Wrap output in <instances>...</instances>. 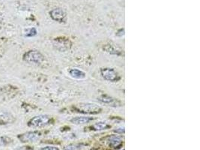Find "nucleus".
<instances>
[{"instance_id":"obj_16","label":"nucleus","mask_w":200,"mask_h":150,"mask_svg":"<svg viewBox=\"0 0 200 150\" xmlns=\"http://www.w3.org/2000/svg\"><path fill=\"white\" fill-rule=\"evenodd\" d=\"M41 150H59L56 146H46L41 149Z\"/></svg>"},{"instance_id":"obj_7","label":"nucleus","mask_w":200,"mask_h":150,"mask_svg":"<svg viewBox=\"0 0 200 150\" xmlns=\"http://www.w3.org/2000/svg\"><path fill=\"white\" fill-rule=\"evenodd\" d=\"M99 101H101L102 103L105 104H108L110 106L113 107H121L122 106V103H121L119 101H118L117 99H113V98L110 97V96H105L103 95L100 97H99Z\"/></svg>"},{"instance_id":"obj_15","label":"nucleus","mask_w":200,"mask_h":150,"mask_svg":"<svg viewBox=\"0 0 200 150\" xmlns=\"http://www.w3.org/2000/svg\"><path fill=\"white\" fill-rule=\"evenodd\" d=\"M106 50L107 52L110 53H113V54H118V50L117 49H116V47H113V45H109L108 46V48L106 49Z\"/></svg>"},{"instance_id":"obj_10","label":"nucleus","mask_w":200,"mask_h":150,"mask_svg":"<svg viewBox=\"0 0 200 150\" xmlns=\"http://www.w3.org/2000/svg\"><path fill=\"white\" fill-rule=\"evenodd\" d=\"M122 138L117 135H113V136L110 137V140H109V144L113 148H116V147L119 146L122 144Z\"/></svg>"},{"instance_id":"obj_9","label":"nucleus","mask_w":200,"mask_h":150,"mask_svg":"<svg viewBox=\"0 0 200 150\" xmlns=\"http://www.w3.org/2000/svg\"><path fill=\"white\" fill-rule=\"evenodd\" d=\"M92 120H93V118L89 117V116H76L73 118L70 122L75 125H82V124L89 123Z\"/></svg>"},{"instance_id":"obj_18","label":"nucleus","mask_w":200,"mask_h":150,"mask_svg":"<svg viewBox=\"0 0 200 150\" xmlns=\"http://www.w3.org/2000/svg\"><path fill=\"white\" fill-rule=\"evenodd\" d=\"M2 20H3V15H2V13L0 12V23L2 22Z\"/></svg>"},{"instance_id":"obj_6","label":"nucleus","mask_w":200,"mask_h":150,"mask_svg":"<svg viewBox=\"0 0 200 150\" xmlns=\"http://www.w3.org/2000/svg\"><path fill=\"white\" fill-rule=\"evenodd\" d=\"M50 16L52 18L58 22H62L64 21L66 17V14L62 8H55L50 11Z\"/></svg>"},{"instance_id":"obj_1","label":"nucleus","mask_w":200,"mask_h":150,"mask_svg":"<svg viewBox=\"0 0 200 150\" xmlns=\"http://www.w3.org/2000/svg\"><path fill=\"white\" fill-rule=\"evenodd\" d=\"M77 112H83L86 114H97L101 111V107L95 103L83 102L76 104L74 107Z\"/></svg>"},{"instance_id":"obj_2","label":"nucleus","mask_w":200,"mask_h":150,"mask_svg":"<svg viewBox=\"0 0 200 150\" xmlns=\"http://www.w3.org/2000/svg\"><path fill=\"white\" fill-rule=\"evenodd\" d=\"M23 60L25 62L32 64H41L44 60V57L38 50H29L24 53Z\"/></svg>"},{"instance_id":"obj_14","label":"nucleus","mask_w":200,"mask_h":150,"mask_svg":"<svg viewBox=\"0 0 200 150\" xmlns=\"http://www.w3.org/2000/svg\"><path fill=\"white\" fill-rule=\"evenodd\" d=\"M37 35V30L35 28H29L26 29L25 35L26 37H33Z\"/></svg>"},{"instance_id":"obj_12","label":"nucleus","mask_w":200,"mask_h":150,"mask_svg":"<svg viewBox=\"0 0 200 150\" xmlns=\"http://www.w3.org/2000/svg\"><path fill=\"white\" fill-rule=\"evenodd\" d=\"M93 127H94L95 130H96V131H101V130H104L109 128V125L105 122H99L96 123L95 125H94Z\"/></svg>"},{"instance_id":"obj_5","label":"nucleus","mask_w":200,"mask_h":150,"mask_svg":"<svg viewBox=\"0 0 200 150\" xmlns=\"http://www.w3.org/2000/svg\"><path fill=\"white\" fill-rule=\"evenodd\" d=\"M100 73H101L102 77L106 80H108V81L115 82L119 80V74L113 68H102L101 71H100Z\"/></svg>"},{"instance_id":"obj_11","label":"nucleus","mask_w":200,"mask_h":150,"mask_svg":"<svg viewBox=\"0 0 200 150\" xmlns=\"http://www.w3.org/2000/svg\"><path fill=\"white\" fill-rule=\"evenodd\" d=\"M13 142V140L6 136H0V146H8Z\"/></svg>"},{"instance_id":"obj_13","label":"nucleus","mask_w":200,"mask_h":150,"mask_svg":"<svg viewBox=\"0 0 200 150\" xmlns=\"http://www.w3.org/2000/svg\"><path fill=\"white\" fill-rule=\"evenodd\" d=\"M83 148V147L80 144H71L64 147V150H81Z\"/></svg>"},{"instance_id":"obj_4","label":"nucleus","mask_w":200,"mask_h":150,"mask_svg":"<svg viewBox=\"0 0 200 150\" xmlns=\"http://www.w3.org/2000/svg\"><path fill=\"white\" fill-rule=\"evenodd\" d=\"M41 137V133L39 131H29L17 136L18 139L22 143L34 142L38 140Z\"/></svg>"},{"instance_id":"obj_17","label":"nucleus","mask_w":200,"mask_h":150,"mask_svg":"<svg viewBox=\"0 0 200 150\" xmlns=\"http://www.w3.org/2000/svg\"><path fill=\"white\" fill-rule=\"evenodd\" d=\"M116 132H117V133H124V132H125V128H119V129H116Z\"/></svg>"},{"instance_id":"obj_3","label":"nucleus","mask_w":200,"mask_h":150,"mask_svg":"<svg viewBox=\"0 0 200 150\" xmlns=\"http://www.w3.org/2000/svg\"><path fill=\"white\" fill-rule=\"evenodd\" d=\"M51 117L48 115H39L33 117L28 122V125L31 128H41L50 124Z\"/></svg>"},{"instance_id":"obj_8","label":"nucleus","mask_w":200,"mask_h":150,"mask_svg":"<svg viewBox=\"0 0 200 150\" xmlns=\"http://www.w3.org/2000/svg\"><path fill=\"white\" fill-rule=\"evenodd\" d=\"M69 74H70V77L74 79H77V80H83V79L86 78V74L83 71L80 70L78 68L70 69Z\"/></svg>"}]
</instances>
